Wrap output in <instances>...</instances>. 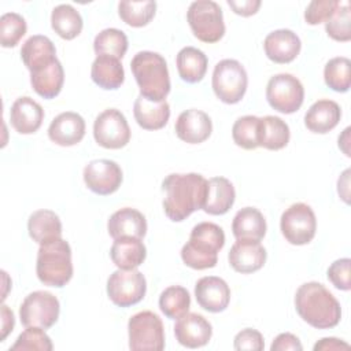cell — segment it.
I'll use <instances>...</instances> for the list:
<instances>
[{
  "label": "cell",
  "instance_id": "obj_1",
  "mask_svg": "<svg viewBox=\"0 0 351 351\" xmlns=\"http://www.w3.org/2000/svg\"><path fill=\"white\" fill-rule=\"evenodd\" d=\"M208 181L197 173L169 174L162 182L165 192L163 208L166 215L180 222L189 217L193 211L203 208L207 195Z\"/></svg>",
  "mask_w": 351,
  "mask_h": 351
},
{
  "label": "cell",
  "instance_id": "obj_2",
  "mask_svg": "<svg viewBox=\"0 0 351 351\" xmlns=\"http://www.w3.org/2000/svg\"><path fill=\"white\" fill-rule=\"evenodd\" d=\"M295 307L300 318L317 329L335 328L341 318L340 303L317 281L304 282L298 288Z\"/></svg>",
  "mask_w": 351,
  "mask_h": 351
},
{
  "label": "cell",
  "instance_id": "obj_3",
  "mask_svg": "<svg viewBox=\"0 0 351 351\" xmlns=\"http://www.w3.org/2000/svg\"><path fill=\"white\" fill-rule=\"evenodd\" d=\"M225 244V233L213 222H200L193 226L189 240L181 250L182 262L195 269H211L218 262V252Z\"/></svg>",
  "mask_w": 351,
  "mask_h": 351
},
{
  "label": "cell",
  "instance_id": "obj_4",
  "mask_svg": "<svg viewBox=\"0 0 351 351\" xmlns=\"http://www.w3.org/2000/svg\"><path fill=\"white\" fill-rule=\"evenodd\" d=\"M130 69L140 88V95L151 101H163L170 92V77L165 58L152 51L137 52Z\"/></svg>",
  "mask_w": 351,
  "mask_h": 351
},
{
  "label": "cell",
  "instance_id": "obj_5",
  "mask_svg": "<svg viewBox=\"0 0 351 351\" xmlns=\"http://www.w3.org/2000/svg\"><path fill=\"white\" fill-rule=\"evenodd\" d=\"M36 273L44 285L55 288L64 287L73 277L70 244L62 237L41 244L37 252Z\"/></svg>",
  "mask_w": 351,
  "mask_h": 351
},
{
  "label": "cell",
  "instance_id": "obj_6",
  "mask_svg": "<svg viewBox=\"0 0 351 351\" xmlns=\"http://www.w3.org/2000/svg\"><path fill=\"white\" fill-rule=\"evenodd\" d=\"M186 19L195 37L203 43H217L225 34L222 10L213 0L193 1L188 8Z\"/></svg>",
  "mask_w": 351,
  "mask_h": 351
},
{
  "label": "cell",
  "instance_id": "obj_7",
  "mask_svg": "<svg viewBox=\"0 0 351 351\" xmlns=\"http://www.w3.org/2000/svg\"><path fill=\"white\" fill-rule=\"evenodd\" d=\"M211 84L215 96L221 101L236 104L245 95L248 75L240 62L234 59H223L215 64Z\"/></svg>",
  "mask_w": 351,
  "mask_h": 351
},
{
  "label": "cell",
  "instance_id": "obj_8",
  "mask_svg": "<svg viewBox=\"0 0 351 351\" xmlns=\"http://www.w3.org/2000/svg\"><path fill=\"white\" fill-rule=\"evenodd\" d=\"M129 348L162 351L165 348L163 322L152 311H140L129 318L128 322Z\"/></svg>",
  "mask_w": 351,
  "mask_h": 351
},
{
  "label": "cell",
  "instance_id": "obj_9",
  "mask_svg": "<svg viewBox=\"0 0 351 351\" xmlns=\"http://www.w3.org/2000/svg\"><path fill=\"white\" fill-rule=\"evenodd\" d=\"M59 313V300L48 291H34L29 293L19 307V318L26 328L36 326L49 329L58 321Z\"/></svg>",
  "mask_w": 351,
  "mask_h": 351
},
{
  "label": "cell",
  "instance_id": "obj_10",
  "mask_svg": "<svg viewBox=\"0 0 351 351\" xmlns=\"http://www.w3.org/2000/svg\"><path fill=\"white\" fill-rule=\"evenodd\" d=\"M266 99L270 107L276 111L292 114L303 104L304 88L302 82L292 74H276L267 82Z\"/></svg>",
  "mask_w": 351,
  "mask_h": 351
},
{
  "label": "cell",
  "instance_id": "obj_11",
  "mask_svg": "<svg viewBox=\"0 0 351 351\" xmlns=\"http://www.w3.org/2000/svg\"><path fill=\"white\" fill-rule=\"evenodd\" d=\"M147 291V281L136 269L115 270L107 280V295L118 307H130L143 300Z\"/></svg>",
  "mask_w": 351,
  "mask_h": 351
},
{
  "label": "cell",
  "instance_id": "obj_12",
  "mask_svg": "<svg viewBox=\"0 0 351 351\" xmlns=\"http://www.w3.org/2000/svg\"><path fill=\"white\" fill-rule=\"evenodd\" d=\"M280 228L288 243L293 245H304L315 236V214L308 204L293 203L282 213Z\"/></svg>",
  "mask_w": 351,
  "mask_h": 351
},
{
  "label": "cell",
  "instance_id": "obj_13",
  "mask_svg": "<svg viewBox=\"0 0 351 351\" xmlns=\"http://www.w3.org/2000/svg\"><path fill=\"white\" fill-rule=\"evenodd\" d=\"M93 137L103 148H123L130 140V128L125 115L117 108H107L100 112L93 123Z\"/></svg>",
  "mask_w": 351,
  "mask_h": 351
},
{
  "label": "cell",
  "instance_id": "obj_14",
  "mask_svg": "<svg viewBox=\"0 0 351 351\" xmlns=\"http://www.w3.org/2000/svg\"><path fill=\"white\" fill-rule=\"evenodd\" d=\"M119 165L110 159L90 160L84 169V182L93 193L111 195L122 184Z\"/></svg>",
  "mask_w": 351,
  "mask_h": 351
},
{
  "label": "cell",
  "instance_id": "obj_15",
  "mask_svg": "<svg viewBox=\"0 0 351 351\" xmlns=\"http://www.w3.org/2000/svg\"><path fill=\"white\" fill-rule=\"evenodd\" d=\"M213 335L211 324L197 313H186L174 325L176 340L188 348L206 346Z\"/></svg>",
  "mask_w": 351,
  "mask_h": 351
},
{
  "label": "cell",
  "instance_id": "obj_16",
  "mask_svg": "<svg viewBox=\"0 0 351 351\" xmlns=\"http://www.w3.org/2000/svg\"><path fill=\"white\" fill-rule=\"evenodd\" d=\"M195 296L202 308L210 313H221L229 304L230 288L225 280L215 276H207L197 280L195 285Z\"/></svg>",
  "mask_w": 351,
  "mask_h": 351
},
{
  "label": "cell",
  "instance_id": "obj_17",
  "mask_svg": "<svg viewBox=\"0 0 351 351\" xmlns=\"http://www.w3.org/2000/svg\"><path fill=\"white\" fill-rule=\"evenodd\" d=\"M174 129L180 140L188 144H200L210 137L213 122L204 111L191 108L178 115Z\"/></svg>",
  "mask_w": 351,
  "mask_h": 351
},
{
  "label": "cell",
  "instance_id": "obj_18",
  "mask_svg": "<svg viewBox=\"0 0 351 351\" xmlns=\"http://www.w3.org/2000/svg\"><path fill=\"white\" fill-rule=\"evenodd\" d=\"M85 136L84 118L73 111H66L55 117L48 128V137L60 147L78 144Z\"/></svg>",
  "mask_w": 351,
  "mask_h": 351
},
{
  "label": "cell",
  "instance_id": "obj_19",
  "mask_svg": "<svg viewBox=\"0 0 351 351\" xmlns=\"http://www.w3.org/2000/svg\"><path fill=\"white\" fill-rule=\"evenodd\" d=\"M266 56L274 63H291L300 52L302 43L289 29H278L269 33L263 41Z\"/></svg>",
  "mask_w": 351,
  "mask_h": 351
},
{
  "label": "cell",
  "instance_id": "obj_20",
  "mask_svg": "<svg viewBox=\"0 0 351 351\" xmlns=\"http://www.w3.org/2000/svg\"><path fill=\"white\" fill-rule=\"evenodd\" d=\"M266 255V250L259 241L237 240L232 245L228 259L233 270L241 274H250L263 267Z\"/></svg>",
  "mask_w": 351,
  "mask_h": 351
},
{
  "label": "cell",
  "instance_id": "obj_21",
  "mask_svg": "<svg viewBox=\"0 0 351 351\" xmlns=\"http://www.w3.org/2000/svg\"><path fill=\"white\" fill-rule=\"evenodd\" d=\"M44 119L43 107L29 96L18 97L10 110V121L12 128L21 134H32L37 132Z\"/></svg>",
  "mask_w": 351,
  "mask_h": 351
},
{
  "label": "cell",
  "instance_id": "obj_22",
  "mask_svg": "<svg viewBox=\"0 0 351 351\" xmlns=\"http://www.w3.org/2000/svg\"><path fill=\"white\" fill-rule=\"evenodd\" d=\"M107 229L114 240L121 237L143 239L147 233V221L138 210L123 207L110 217Z\"/></svg>",
  "mask_w": 351,
  "mask_h": 351
},
{
  "label": "cell",
  "instance_id": "obj_23",
  "mask_svg": "<svg viewBox=\"0 0 351 351\" xmlns=\"http://www.w3.org/2000/svg\"><path fill=\"white\" fill-rule=\"evenodd\" d=\"M21 58L30 73L44 69L58 59L53 43L47 36L41 34L32 36L23 43L21 48Z\"/></svg>",
  "mask_w": 351,
  "mask_h": 351
},
{
  "label": "cell",
  "instance_id": "obj_24",
  "mask_svg": "<svg viewBox=\"0 0 351 351\" xmlns=\"http://www.w3.org/2000/svg\"><path fill=\"white\" fill-rule=\"evenodd\" d=\"M340 106L329 99H321L310 106L304 115V125L313 133L325 134L335 129L340 121Z\"/></svg>",
  "mask_w": 351,
  "mask_h": 351
},
{
  "label": "cell",
  "instance_id": "obj_25",
  "mask_svg": "<svg viewBox=\"0 0 351 351\" xmlns=\"http://www.w3.org/2000/svg\"><path fill=\"white\" fill-rule=\"evenodd\" d=\"M232 232L236 240L261 241L266 234V219L258 208L244 207L236 213Z\"/></svg>",
  "mask_w": 351,
  "mask_h": 351
},
{
  "label": "cell",
  "instance_id": "obj_26",
  "mask_svg": "<svg viewBox=\"0 0 351 351\" xmlns=\"http://www.w3.org/2000/svg\"><path fill=\"white\" fill-rule=\"evenodd\" d=\"M236 191L233 184L225 177H213L208 180L206 202L202 210L211 215L226 214L233 206Z\"/></svg>",
  "mask_w": 351,
  "mask_h": 351
},
{
  "label": "cell",
  "instance_id": "obj_27",
  "mask_svg": "<svg viewBox=\"0 0 351 351\" xmlns=\"http://www.w3.org/2000/svg\"><path fill=\"white\" fill-rule=\"evenodd\" d=\"M134 119L140 128L145 130L162 129L170 118V106L166 100L151 101L141 95L134 100Z\"/></svg>",
  "mask_w": 351,
  "mask_h": 351
},
{
  "label": "cell",
  "instance_id": "obj_28",
  "mask_svg": "<svg viewBox=\"0 0 351 351\" xmlns=\"http://www.w3.org/2000/svg\"><path fill=\"white\" fill-rule=\"evenodd\" d=\"M110 256L118 269H137L145 261L147 248L141 239L121 237L114 240L110 250Z\"/></svg>",
  "mask_w": 351,
  "mask_h": 351
},
{
  "label": "cell",
  "instance_id": "obj_29",
  "mask_svg": "<svg viewBox=\"0 0 351 351\" xmlns=\"http://www.w3.org/2000/svg\"><path fill=\"white\" fill-rule=\"evenodd\" d=\"M27 230L33 241L41 245L62 237V222L52 210L43 208L29 217Z\"/></svg>",
  "mask_w": 351,
  "mask_h": 351
},
{
  "label": "cell",
  "instance_id": "obj_30",
  "mask_svg": "<svg viewBox=\"0 0 351 351\" xmlns=\"http://www.w3.org/2000/svg\"><path fill=\"white\" fill-rule=\"evenodd\" d=\"M64 71L62 63L56 59L51 64L30 73V84L37 95L44 99H53L63 88Z\"/></svg>",
  "mask_w": 351,
  "mask_h": 351
},
{
  "label": "cell",
  "instance_id": "obj_31",
  "mask_svg": "<svg viewBox=\"0 0 351 351\" xmlns=\"http://www.w3.org/2000/svg\"><path fill=\"white\" fill-rule=\"evenodd\" d=\"M291 137L289 126L280 117L266 115L259 118L258 144L270 151L284 148Z\"/></svg>",
  "mask_w": 351,
  "mask_h": 351
},
{
  "label": "cell",
  "instance_id": "obj_32",
  "mask_svg": "<svg viewBox=\"0 0 351 351\" xmlns=\"http://www.w3.org/2000/svg\"><path fill=\"white\" fill-rule=\"evenodd\" d=\"M92 81L103 89H118L125 80L123 66L119 59L112 56H97L90 69Z\"/></svg>",
  "mask_w": 351,
  "mask_h": 351
},
{
  "label": "cell",
  "instance_id": "obj_33",
  "mask_svg": "<svg viewBox=\"0 0 351 351\" xmlns=\"http://www.w3.org/2000/svg\"><path fill=\"white\" fill-rule=\"evenodd\" d=\"M176 63L181 80L188 84H196L203 80L208 60L203 51L195 47H184L177 53Z\"/></svg>",
  "mask_w": 351,
  "mask_h": 351
},
{
  "label": "cell",
  "instance_id": "obj_34",
  "mask_svg": "<svg viewBox=\"0 0 351 351\" xmlns=\"http://www.w3.org/2000/svg\"><path fill=\"white\" fill-rule=\"evenodd\" d=\"M51 26L59 37L73 40L81 33L84 22L81 14L73 5L59 4L52 10Z\"/></svg>",
  "mask_w": 351,
  "mask_h": 351
},
{
  "label": "cell",
  "instance_id": "obj_35",
  "mask_svg": "<svg viewBox=\"0 0 351 351\" xmlns=\"http://www.w3.org/2000/svg\"><path fill=\"white\" fill-rule=\"evenodd\" d=\"M191 296L181 285L167 287L159 296V308L170 319H178L189 311Z\"/></svg>",
  "mask_w": 351,
  "mask_h": 351
},
{
  "label": "cell",
  "instance_id": "obj_36",
  "mask_svg": "<svg viewBox=\"0 0 351 351\" xmlns=\"http://www.w3.org/2000/svg\"><path fill=\"white\" fill-rule=\"evenodd\" d=\"M93 49L97 56L106 55L122 59L128 51V37L119 29H104L95 37Z\"/></svg>",
  "mask_w": 351,
  "mask_h": 351
},
{
  "label": "cell",
  "instance_id": "obj_37",
  "mask_svg": "<svg viewBox=\"0 0 351 351\" xmlns=\"http://www.w3.org/2000/svg\"><path fill=\"white\" fill-rule=\"evenodd\" d=\"M156 12V3L144 1H121L118 4L119 18L132 27H143L151 22Z\"/></svg>",
  "mask_w": 351,
  "mask_h": 351
},
{
  "label": "cell",
  "instance_id": "obj_38",
  "mask_svg": "<svg viewBox=\"0 0 351 351\" xmlns=\"http://www.w3.org/2000/svg\"><path fill=\"white\" fill-rule=\"evenodd\" d=\"M325 84L335 92H347L351 85V62L348 58L330 59L324 69Z\"/></svg>",
  "mask_w": 351,
  "mask_h": 351
},
{
  "label": "cell",
  "instance_id": "obj_39",
  "mask_svg": "<svg viewBox=\"0 0 351 351\" xmlns=\"http://www.w3.org/2000/svg\"><path fill=\"white\" fill-rule=\"evenodd\" d=\"M351 11L348 1H337L335 12L325 22L328 36L336 41H350L351 38Z\"/></svg>",
  "mask_w": 351,
  "mask_h": 351
},
{
  "label": "cell",
  "instance_id": "obj_40",
  "mask_svg": "<svg viewBox=\"0 0 351 351\" xmlns=\"http://www.w3.org/2000/svg\"><path fill=\"white\" fill-rule=\"evenodd\" d=\"M259 118L255 115H244L237 118L232 128V137L236 145L243 149H255L258 144Z\"/></svg>",
  "mask_w": 351,
  "mask_h": 351
},
{
  "label": "cell",
  "instance_id": "obj_41",
  "mask_svg": "<svg viewBox=\"0 0 351 351\" xmlns=\"http://www.w3.org/2000/svg\"><path fill=\"white\" fill-rule=\"evenodd\" d=\"M27 25L22 15L16 12H5L0 18V41L4 48L15 47L26 34Z\"/></svg>",
  "mask_w": 351,
  "mask_h": 351
},
{
  "label": "cell",
  "instance_id": "obj_42",
  "mask_svg": "<svg viewBox=\"0 0 351 351\" xmlns=\"http://www.w3.org/2000/svg\"><path fill=\"white\" fill-rule=\"evenodd\" d=\"M53 348L51 337L45 333V329L27 326L16 339V341L11 346L12 351H51Z\"/></svg>",
  "mask_w": 351,
  "mask_h": 351
},
{
  "label": "cell",
  "instance_id": "obj_43",
  "mask_svg": "<svg viewBox=\"0 0 351 351\" xmlns=\"http://www.w3.org/2000/svg\"><path fill=\"white\" fill-rule=\"evenodd\" d=\"M336 7L337 0H313L304 11V21L308 25H318L321 22H326L329 16L335 12Z\"/></svg>",
  "mask_w": 351,
  "mask_h": 351
},
{
  "label": "cell",
  "instance_id": "obj_44",
  "mask_svg": "<svg viewBox=\"0 0 351 351\" xmlns=\"http://www.w3.org/2000/svg\"><path fill=\"white\" fill-rule=\"evenodd\" d=\"M351 261L350 258H341L335 261L328 269L329 281L341 291H350L351 288V274H350Z\"/></svg>",
  "mask_w": 351,
  "mask_h": 351
},
{
  "label": "cell",
  "instance_id": "obj_45",
  "mask_svg": "<svg viewBox=\"0 0 351 351\" xmlns=\"http://www.w3.org/2000/svg\"><path fill=\"white\" fill-rule=\"evenodd\" d=\"M233 346H234V350H239V351L241 350L262 351L265 348V341L261 332H258L256 329L247 328L234 336Z\"/></svg>",
  "mask_w": 351,
  "mask_h": 351
},
{
  "label": "cell",
  "instance_id": "obj_46",
  "mask_svg": "<svg viewBox=\"0 0 351 351\" xmlns=\"http://www.w3.org/2000/svg\"><path fill=\"white\" fill-rule=\"evenodd\" d=\"M271 351H287V350H292V351H302L303 346L300 343V340L292 335V333H280L274 341L270 346Z\"/></svg>",
  "mask_w": 351,
  "mask_h": 351
},
{
  "label": "cell",
  "instance_id": "obj_47",
  "mask_svg": "<svg viewBox=\"0 0 351 351\" xmlns=\"http://www.w3.org/2000/svg\"><path fill=\"white\" fill-rule=\"evenodd\" d=\"M228 5L233 10L234 14L241 15V16H251L254 14H256V11L261 7V1L259 0H241V1H236V0H228Z\"/></svg>",
  "mask_w": 351,
  "mask_h": 351
},
{
  "label": "cell",
  "instance_id": "obj_48",
  "mask_svg": "<svg viewBox=\"0 0 351 351\" xmlns=\"http://www.w3.org/2000/svg\"><path fill=\"white\" fill-rule=\"evenodd\" d=\"M14 324H15V318H14L12 310H10L8 306L3 304L1 306V336H0L1 341H4L8 333L12 332Z\"/></svg>",
  "mask_w": 351,
  "mask_h": 351
},
{
  "label": "cell",
  "instance_id": "obj_49",
  "mask_svg": "<svg viewBox=\"0 0 351 351\" xmlns=\"http://www.w3.org/2000/svg\"><path fill=\"white\" fill-rule=\"evenodd\" d=\"M341 348H350V346L340 339L336 337H324L319 341L315 343L314 351H328V350H341Z\"/></svg>",
  "mask_w": 351,
  "mask_h": 351
},
{
  "label": "cell",
  "instance_id": "obj_50",
  "mask_svg": "<svg viewBox=\"0 0 351 351\" xmlns=\"http://www.w3.org/2000/svg\"><path fill=\"white\" fill-rule=\"evenodd\" d=\"M348 174H350V170H346V171L343 173V181H344V184L341 182L340 178H339V181H337V192H340L341 189H344L343 193H341V199H343L346 203H348Z\"/></svg>",
  "mask_w": 351,
  "mask_h": 351
}]
</instances>
